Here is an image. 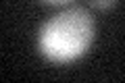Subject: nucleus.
<instances>
[{
  "instance_id": "f03ea898",
  "label": "nucleus",
  "mask_w": 125,
  "mask_h": 83,
  "mask_svg": "<svg viewBox=\"0 0 125 83\" xmlns=\"http://www.w3.org/2000/svg\"><path fill=\"white\" fill-rule=\"evenodd\" d=\"M117 2H119V0H90V4H92L94 9H98V10H108V9H113Z\"/></svg>"
},
{
  "instance_id": "7ed1b4c3",
  "label": "nucleus",
  "mask_w": 125,
  "mask_h": 83,
  "mask_svg": "<svg viewBox=\"0 0 125 83\" xmlns=\"http://www.w3.org/2000/svg\"><path fill=\"white\" fill-rule=\"evenodd\" d=\"M46 4H69L71 0H44Z\"/></svg>"
},
{
  "instance_id": "f257e3e1",
  "label": "nucleus",
  "mask_w": 125,
  "mask_h": 83,
  "mask_svg": "<svg viewBox=\"0 0 125 83\" xmlns=\"http://www.w3.org/2000/svg\"><path fill=\"white\" fill-rule=\"evenodd\" d=\"M96 25L85 9L73 6L50 17L38 35V48L48 60L71 62L88 52L94 42Z\"/></svg>"
}]
</instances>
